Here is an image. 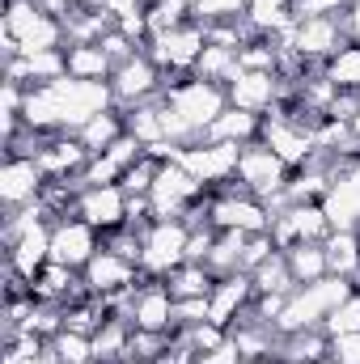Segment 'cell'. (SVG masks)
<instances>
[{
    "instance_id": "cell-1",
    "label": "cell",
    "mask_w": 360,
    "mask_h": 364,
    "mask_svg": "<svg viewBox=\"0 0 360 364\" xmlns=\"http://www.w3.org/2000/svg\"><path fill=\"white\" fill-rule=\"evenodd\" d=\"M110 93L102 81H77V77H55L47 81L38 93L26 97V123L30 127H51V123H64V127H85L93 114L106 110Z\"/></svg>"
},
{
    "instance_id": "cell-2",
    "label": "cell",
    "mask_w": 360,
    "mask_h": 364,
    "mask_svg": "<svg viewBox=\"0 0 360 364\" xmlns=\"http://www.w3.org/2000/svg\"><path fill=\"white\" fill-rule=\"evenodd\" d=\"M356 288H352V279L348 275H322V279H314V284H301L297 292H288V301H284V309H280V318H275V326L280 331H309L314 322H327V314L335 309V305H344L348 296H352Z\"/></svg>"
},
{
    "instance_id": "cell-3",
    "label": "cell",
    "mask_w": 360,
    "mask_h": 364,
    "mask_svg": "<svg viewBox=\"0 0 360 364\" xmlns=\"http://www.w3.org/2000/svg\"><path fill=\"white\" fill-rule=\"evenodd\" d=\"M186 242H191V229L182 220H157L140 242V263L157 275L174 272L179 263H186Z\"/></svg>"
},
{
    "instance_id": "cell-4",
    "label": "cell",
    "mask_w": 360,
    "mask_h": 364,
    "mask_svg": "<svg viewBox=\"0 0 360 364\" xmlns=\"http://www.w3.org/2000/svg\"><path fill=\"white\" fill-rule=\"evenodd\" d=\"M170 106L179 110L195 132H208V127L225 114V93L216 90L212 81H203V77H199V81H191V85L170 90Z\"/></svg>"
},
{
    "instance_id": "cell-5",
    "label": "cell",
    "mask_w": 360,
    "mask_h": 364,
    "mask_svg": "<svg viewBox=\"0 0 360 364\" xmlns=\"http://www.w3.org/2000/svg\"><path fill=\"white\" fill-rule=\"evenodd\" d=\"M238 161H242V149L221 140V144H208V149H182L179 166L191 170L199 182H221L229 174H238Z\"/></svg>"
},
{
    "instance_id": "cell-6",
    "label": "cell",
    "mask_w": 360,
    "mask_h": 364,
    "mask_svg": "<svg viewBox=\"0 0 360 364\" xmlns=\"http://www.w3.org/2000/svg\"><path fill=\"white\" fill-rule=\"evenodd\" d=\"M195 195H199V178L191 170H182L179 161L162 166L157 178H153V191H149V199H153L157 212H179V203L195 199Z\"/></svg>"
},
{
    "instance_id": "cell-7",
    "label": "cell",
    "mask_w": 360,
    "mask_h": 364,
    "mask_svg": "<svg viewBox=\"0 0 360 364\" xmlns=\"http://www.w3.org/2000/svg\"><path fill=\"white\" fill-rule=\"evenodd\" d=\"M93 259V225L90 220H64L55 233H51V263H64V267H90Z\"/></svg>"
},
{
    "instance_id": "cell-8",
    "label": "cell",
    "mask_w": 360,
    "mask_h": 364,
    "mask_svg": "<svg viewBox=\"0 0 360 364\" xmlns=\"http://www.w3.org/2000/svg\"><path fill=\"white\" fill-rule=\"evenodd\" d=\"M322 212H327L331 229H356L360 225V170L335 178V186H327Z\"/></svg>"
},
{
    "instance_id": "cell-9",
    "label": "cell",
    "mask_w": 360,
    "mask_h": 364,
    "mask_svg": "<svg viewBox=\"0 0 360 364\" xmlns=\"http://www.w3.org/2000/svg\"><path fill=\"white\" fill-rule=\"evenodd\" d=\"M81 216L90 220L93 229H115L123 216H127V199H123V186H85L81 195Z\"/></svg>"
},
{
    "instance_id": "cell-10",
    "label": "cell",
    "mask_w": 360,
    "mask_h": 364,
    "mask_svg": "<svg viewBox=\"0 0 360 364\" xmlns=\"http://www.w3.org/2000/svg\"><path fill=\"white\" fill-rule=\"evenodd\" d=\"M203 47H208V34H203V30H195V26L182 30L179 26V30H170V34L157 38L153 60H157V64H170V68H186V64H199Z\"/></svg>"
},
{
    "instance_id": "cell-11",
    "label": "cell",
    "mask_w": 360,
    "mask_h": 364,
    "mask_svg": "<svg viewBox=\"0 0 360 364\" xmlns=\"http://www.w3.org/2000/svg\"><path fill=\"white\" fill-rule=\"evenodd\" d=\"M238 174L242 182L255 191V195H271L280 191V174H284V161L271 153L268 144L263 149H242V161H238Z\"/></svg>"
},
{
    "instance_id": "cell-12",
    "label": "cell",
    "mask_w": 360,
    "mask_h": 364,
    "mask_svg": "<svg viewBox=\"0 0 360 364\" xmlns=\"http://www.w3.org/2000/svg\"><path fill=\"white\" fill-rule=\"evenodd\" d=\"M250 288H255V279H250L246 272H229L225 279H221V288L208 296V322H216V326H229V322H233V314L246 305Z\"/></svg>"
},
{
    "instance_id": "cell-13",
    "label": "cell",
    "mask_w": 360,
    "mask_h": 364,
    "mask_svg": "<svg viewBox=\"0 0 360 364\" xmlns=\"http://www.w3.org/2000/svg\"><path fill=\"white\" fill-rule=\"evenodd\" d=\"M212 220L221 229H238V233H268L271 229V216L255 199H221V203H212Z\"/></svg>"
},
{
    "instance_id": "cell-14",
    "label": "cell",
    "mask_w": 360,
    "mask_h": 364,
    "mask_svg": "<svg viewBox=\"0 0 360 364\" xmlns=\"http://www.w3.org/2000/svg\"><path fill=\"white\" fill-rule=\"evenodd\" d=\"M263 140H268L271 153L280 161H288V166H297V161H305L314 153V136L309 132H297L288 119H271L268 127H263Z\"/></svg>"
},
{
    "instance_id": "cell-15",
    "label": "cell",
    "mask_w": 360,
    "mask_h": 364,
    "mask_svg": "<svg viewBox=\"0 0 360 364\" xmlns=\"http://www.w3.org/2000/svg\"><path fill=\"white\" fill-rule=\"evenodd\" d=\"M136 331H153V335H162L170 322H174V296H170V288H149V292H140V301H136Z\"/></svg>"
},
{
    "instance_id": "cell-16",
    "label": "cell",
    "mask_w": 360,
    "mask_h": 364,
    "mask_svg": "<svg viewBox=\"0 0 360 364\" xmlns=\"http://www.w3.org/2000/svg\"><path fill=\"white\" fill-rule=\"evenodd\" d=\"M153 90H157V73H153L149 60L132 55L127 64H119V73H115V97L136 102V97H149Z\"/></svg>"
},
{
    "instance_id": "cell-17",
    "label": "cell",
    "mask_w": 360,
    "mask_h": 364,
    "mask_svg": "<svg viewBox=\"0 0 360 364\" xmlns=\"http://www.w3.org/2000/svg\"><path fill=\"white\" fill-rule=\"evenodd\" d=\"M43 263H51V233L43 229V225H34V229H26L21 237H17V250H13V267L21 275H38Z\"/></svg>"
},
{
    "instance_id": "cell-18",
    "label": "cell",
    "mask_w": 360,
    "mask_h": 364,
    "mask_svg": "<svg viewBox=\"0 0 360 364\" xmlns=\"http://www.w3.org/2000/svg\"><path fill=\"white\" fill-rule=\"evenodd\" d=\"M275 93V77L271 73H238L233 85H229V97L238 110H263Z\"/></svg>"
},
{
    "instance_id": "cell-19",
    "label": "cell",
    "mask_w": 360,
    "mask_h": 364,
    "mask_svg": "<svg viewBox=\"0 0 360 364\" xmlns=\"http://www.w3.org/2000/svg\"><path fill=\"white\" fill-rule=\"evenodd\" d=\"M38 186H43V166H38V161H9L4 174H0V195H4L9 203L30 199Z\"/></svg>"
},
{
    "instance_id": "cell-20",
    "label": "cell",
    "mask_w": 360,
    "mask_h": 364,
    "mask_svg": "<svg viewBox=\"0 0 360 364\" xmlns=\"http://www.w3.org/2000/svg\"><path fill=\"white\" fill-rule=\"evenodd\" d=\"M123 284H132V263H127L123 255H115V250L93 255L90 259V288L115 292V288H123Z\"/></svg>"
},
{
    "instance_id": "cell-21",
    "label": "cell",
    "mask_w": 360,
    "mask_h": 364,
    "mask_svg": "<svg viewBox=\"0 0 360 364\" xmlns=\"http://www.w3.org/2000/svg\"><path fill=\"white\" fill-rule=\"evenodd\" d=\"M284 259H288V272H292L297 284H314V279H322V275L331 272L327 267V250L318 242H297Z\"/></svg>"
},
{
    "instance_id": "cell-22",
    "label": "cell",
    "mask_w": 360,
    "mask_h": 364,
    "mask_svg": "<svg viewBox=\"0 0 360 364\" xmlns=\"http://www.w3.org/2000/svg\"><path fill=\"white\" fill-rule=\"evenodd\" d=\"M335 38H339V30L331 17H305L297 26V51L301 55H327V51H335Z\"/></svg>"
},
{
    "instance_id": "cell-23",
    "label": "cell",
    "mask_w": 360,
    "mask_h": 364,
    "mask_svg": "<svg viewBox=\"0 0 360 364\" xmlns=\"http://www.w3.org/2000/svg\"><path fill=\"white\" fill-rule=\"evenodd\" d=\"M327 267L335 275H348L352 279V272L360 267V242H356V233L352 229H335L331 237H327Z\"/></svg>"
},
{
    "instance_id": "cell-24",
    "label": "cell",
    "mask_w": 360,
    "mask_h": 364,
    "mask_svg": "<svg viewBox=\"0 0 360 364\" xmlns=\"http://www.w3.org/2000/svg\"><path fill=\"white\" fill-rule=\"evenodd\" d=\"M259 132V119H255V110H225L212 127H208V140L212 144H221V140H229V144H238V140H250Z\"/></svg>"
},
{
    "instance_id": "cell-25",
    "label": "cell",
    "mask_w": 360,
    "mask_h": 364,
    "mask_svg": "<svg viewBox=\"0 0 360 364\" xmlns=\"http://www.w3.org/2000/svg\"><path fill=\"white\" fill-rule=\"evenodd\" d=\"M284 220H288V229H292L297 242H318V237H327V229H331L327 212L314 208V203H292V208L284 212Z\"/></svg>"
},
{
    "instance_id": "cell-26",
    "label": "cell",
    "mask_w": 360,
    "mask_h": 364,
    "mask_svg": "<svg viewBox=\"0 0 360 364\" xmlns=\"http://www.w3.org/2000/svg\"><path fill=\"white\" fill-rule=\"evenodd\" d=\"M106 73H110V55L97 43H85L68 55V77H77V81H102Z\"/></svg>"
},
{
    "instance_id": "cell-27",
    "label": "cell",
    "mask_w": 360,
    "mask_h": 364,
    "mask_svg": "<svg viewBox=\"0 0 360 364\" xmlns=\"http://www.w3.org/2000/svg\"><path fill=\"white\" fill-rule=\"evenodd\" d=\"M85 157H90V153H85V144H51V149H43V153H38V166H43V174L64 178V174H73Z\"/></svg>"
},
{
    "instance_id": "cell-28",
    "label": "cell",
    "mask_w": 360,
    "mask_h": 364,
    "mask_svg": "<svg viewBox=\"0 0 360 364\" xmlns=\"http://www.w3.org/2000/svg\"><path fill=\"white\" fill-rule=\"evenodd\" d=\"M292 272H288V259L284 255H271L268 263H259L255 267V288L268 296V292H292Z\"/></svg>"
},
{
    "instance_id": "cell-29",
    "label": "cell",
    "mask_w": 360,
    "mask_h": 364,
    "mask_svg": "<svg viewBox=\"0 0 360 364\" xmlns=\"http://www.w3.org/2000/svg\"><path fill=\"white\" fill-rule=\"evenodd\" d=\"M119 132H123L119 119L102 110V114H93L90 123L81 127V144H85V153H102V149H110V144L119 140Z\"/></svg>"
},
{
    "instance_id": "cell-30",
    "label": "cell",
    "mask_w": 360,
    "mask_h": 364,
    "mask_svg": "<svg viewBox=\"0 0 360 364\" xmlns=\"http://www.w3.org/2000/svg\"><path fill=\"white\" fill-rule=\"evenodd\" d=\"M186 13H195V0H157V4H153V13H149V30L162 38V34L179 30Z\"/></svg>"
},
{
    "instance_id": "cell-31",
    "label": "cell",
    "mask_w": 360,
    "mask_h": 364,
    "mask_svg": "<svg viewBox=\"0 0 360 364\" xmlns=\"http://www.w3.org/2000/svg\"><path fill=\"white\" fill-rule=\"evenodd\" d=\"M322 331H327L331 339H339V335H356L360 331V292H352L344 305H335V309L327 314Z\"/></svg>"
},
{
    "instance_id": "cell-32",
    "label": "cell",
    "mask_w": 360,
    "mask_h": 364,
    "mask_svg": "<svg viewBox=\"0 0 360 364\" xmlns=\"http://www.w3.org/2000/svg\"><path fill=\"white\" fill-rule=\"evenodd\" d=\"M335 90H360V47H344L327 68Z\"/></svg>"
},
{
    "instance_id": "cell-33",
    "label": "cell",
    "mask_w": 360,
    "mask_h": 364,
    "mask_svg": "<svg viewBox=\"0 0 360 364\" xmlns=\"http://www.w3.org/2000/svg\"><path fill=\"white\" fill-rule=\"evenodd\" d=\"M322 352H327V339H322L318 331H292L284 356H288V364H318Z\"/></svg>"
},
{
    "instance_id": "cell-34",
    "label": "cell",
    "mask_w": 360,
    "mask_h": 364,
    "mask_svg": "<svg viewBox=\"0 0 360 364\" xmlns=\"http://www.w3.org/2000/svg\"><path fill=\"white\" fill-rule=\"evenodd\" d=\"M55 43H60V26H55L51 17H38L34 30L17 38V51H21V55H38V51H55Z\"/></svg>"
},
{
    "instance_id": "cell-35",
    "label": "cell",
    "mask_w": 360,
    "mask_h": 364,
    "mask_svg": "<svg viewBox=\"0 0 360 364\" xmlns=\"http://www.w3.org/2000/svg\"><path fill=\"white\" fill-rule=\"evenodd\" d=\"M127 136H136L144 149L157 144V140H166V132H162V110H149V106L132 110V114H127Z\"/></svg>"
},
{
    "instance_id": "cell-36",
    "label": "cell",
    "mask_w": 360,
    "mask_h": 364,
    "mask_svg": "<svg viewBox=\"0 0 360 364\" xmlns=\"http://www.w3.org/2000/svg\"><path fill=\"white\" fill-rule=\"evenodd\" d=\"M170 296L174 301H191V296H212V288H208V272L199 267V263H186L179 275H174V284H170Z\"/></svg>"
},
{
    "instance_id": "cell-37",
    "label": "cell",
    "mask_w": 360,
    "mask_h": 364,
    "mask_svg": "<svg viewBox=\"0 0 360 364\" xmlns=\"http://www.w3.org/2000/svg\"><path fill=\"white\" fill-rule=\"evenodd\" d=\"M93 356V343L81 331H60L55 335V360L60 364H85Z\"/></svg>"
},
{
    "instance_id": "cell-38",
    "label": "cell",
    "mask_w": 360,
    "mask_h": 364,
    "mask_svg": "<svg viewBox=\"0 0 360 364\" xmlns=\"http://www.w3.org/2000/svg\"><path fill=\"white\" fill-rule=\"evenodd\" d=\"M127 348H132V339L123 335V326H119V322H110V326H106V331H97V339H93V356H97V360L127 356Z\"/></svg>"
},
{
    "instance_id": "cell-39",
    "label": "cell",
    "mask_w": 360,
    "mask_h": 364,
    "mask_svg": "<svg viewBox=\"0 0 360 364\" xmlns=\"http://www.w3.org/2000/svg\"><path fill=\"white\" fill-rule=\"evenodd\" d=\"M250 21L263 26V30L288 26V17H284V0H250Z\"/></svg>"
},
{
    "instance_id": "cell-40",
    "label": "cell",
    "mask_w": 360,
    "mask_h": 364,
    "mask_svg": "<svg viewBox=\"0 0 360 364\" xmlns=\"http://www.w3.org/2000/svg\"><path fill=\"white\" fill-rule=\"evenodd\" d=\"M73 284V267H64V263H51L47 272L38 275V292L43 296H55V292H64Z\"/></svg>"
},
{
    "instance_id": "cell-41",
    "label": "cell",
    "mask_w": 360,
    "mask_h": 364,
    "mask_svg": "<svg viewBox=\"0 0 360 364\" xmlns=\"http://www.w3.org/2000/svg\"><path fill=\"white\" fill-rule=\"evenodd\" d=\"M115 174H123V166L106 153V157H97V161H90V170H85V182L90 186H110V178Z\"/></svg>"
},
{
    "instance_id": "cell-42",
    "label": "cell",
    "mask_w": 360,
    "mask_h": 364,
    "mask_svg": "<svg viewBox=\"0 0 360 364\" xmlns=\"http://www.w3.org/2000/svg\"><path fill=\"white\" fill-rule=\"evenodd\" d=\"M242 4H246V0H195V13H199L203 21H212V17H238Z\"/></svg>"
},
{
    "instance_id": "cell-43",
    "label": "cell",
    "mask_w": 360,
    "mask_h": 364,
    "mask_svg": "<svg viewBox=\"0 0 360 364\" xmlns=\"http://www.w3.org/2000/svg\"><path fill=\"white\" fill-rule=\"evenodd\" d=\"M221 331H225V326H216V322H199V326L191 331V343H195L199 352H216L221 343H229V339H221Z\"/></svg>"
},
{
    "instance_id": "cell-44",
    "label": "cell",
    "mask_w": 360,
    "mask_h": 364,
    "mask_svg": "<svg viewBox=\"0 0 360 364\" xmlns=\"http://www.w3.org/2000/svg\"><path fill=\"white\" fill-rule=\"evenodd\" d=\"M356 0H297V17H327L331 9H352Z\"/></svg>"
},
{
    "instance_id": "cell-45",
    "label": "cell",
    "mask_w": 360,
    "mask_h": 364,
    "mask_svg": "<svg viewBox=\"0 0 360 364\" xmlns=\"http://www.w3.org/2000/svg\"><path fill=\"white\" fill-rule=\"evenodd\" d=\"M331 356H335V364H360V331L356 335H339L331 343Z\"/></svg>"
},
{
    "instance_id": "cell-46",
    "label": "cell",
    "mask_w": 360,
    "mask_h": 364,
    "mask_svg": "<svg viewBox=\"0 0 360 364\" xmlns=\"http://www.w3.org/2000/svg\"><path fill=\"white\" fill-rule=\"evenodd\" d=\"M136 4H140V0H102V9H106L110 17H119V21H123V17H136Z\"/></svg>"
},
{
    "instance_id": "cell-47",
    "label": "cell",
    "mask_w": 360,
    "mask_h": 364,
    "mask_svg": "<svg viewBox=\"0 0 360 364\" xmlns=\"http://www.w3.org/2000/svg\"><path fill=\"white\" fill-rule=\"evenodd\" d=\"M352 30H356V34H360V0H356V4H352Z\"/></svg>"
},
{
    "instance_id": "cell-48",
    "label": "cell",
    "mask_w": 360,
    "mask_h": 364,
    "mask_svg": "<svg viewBox=\"0 0 360 364\" xmlns=\"http://www.w3.org/2000/svg\"><path fill=\"white\" fill-rule=\"evenodd\" d=\"M352 136H356V140H360V114H356V119H352Z\"/></svg>"
},
{
    "instance_id": "cell-49",
    "label": "cell",
    "mask_w": 360,
    "mask_h": 364,
    "mask_svg": "<svg viewBox=\"0 0 360 364\" xmlns=\"http://www.w3.org/2000/svg\"><path fill=\"white\" fill-rule=\"evenodd\" d=\"M318 364H335V360H318Z\"/></svg>"
},
{
    "instance_id": "cell-50",
    "label": "cell",
    "mask_w": 360,
    "mask_h": 364,
    "mask_svg": "<svg viewBox=\"0 0 360 364\" xmlns=\"http://www.w3.org/2000/svg\"><path fill=\"white\" fill-rule=\"evenodd\" d=\"M123 364H140V360H123Z\"/></svg>"
},
{
    "instance_id": "cell-51",
    "label": "cell",
    "mask_w": 360,
    "mask_h": 364,
    "mask_svg": "<svg viewBox=\"0 0 360 364\" xmlns=\"http://www.w3.org/2000/svg\"><path fill=\"white\" fill-rule=\"evenodd\" d=\"M255 364H268V360H255Z\"/></svg>"
},
{
    "instance_id": "cell-52",
    "label": "cell",
    "mask_w": 360,
    "mask_h": 364,
    "mask_svg": "<svg viewBox=\"0 0 360 364\" xmlns=\"http://www.w3.org/2000/svg\"><path fill=\"white\" fill-rule=\"evenodd\" d=\"M85 364H93V360H85Z\"/></svg>"
}]
</instances>
